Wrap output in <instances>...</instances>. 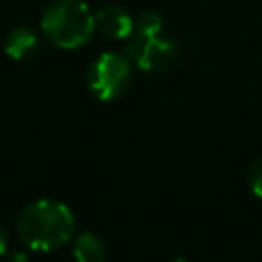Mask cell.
Wrapping results in <instances>:
<instances>
[{"mask_svg": "<svg viewBox=\"0 0 262 262\" xmlns=\"http://www.w3.org/2000/svg\"><path fill=\"white\" fill-rule=\"evenodd\" d=\"M94 29V14L84 0H53L41 14V31L61 49L82 47Z\"/></svg>", "mask_w": 262, "mask_h": 262, "instance_id": "obj_3", "label": "cell"}, {"mask_svg": "<svg viewBox=\"0 0 262 262\" xmlns=\"http://www.w3.org/2000/svg\"><path fill=\"white\" fill-rule=\"evenodd\" d=\"M248 184H250L252 192L258 199H262V156L252 162V166L248 170Z\"/></svg>", "mask_w": 262, "mask_h": 262, "instance_id": "obj_8", "label": "cell"}, {"mask_svg": "<svg viewBox=\"0 0 262 262\" xmlns=\"http://www.w3.org/2000/svg\"><path fill=\"white\" fill-rule=\"evenodd\" d=\"M6 252H8V233H6V229L0 225V258H2Z\"/></svg>", "mask_w": 262, "mask_h": 262, "instance_id": "obj_9", "label": "cell"}, {"mask_svg": "<svg viewBox=\"0 0 262 262\" xmlns=\"http://www.w3.org/2000/svg\"><path fill=\"white\" fill-rule=\"evenodd\" d=\"M170 262H190L188 258H182V256H178V258H174V260H170Z\"/></svg>", "mask_w": 262, "mask_h": 262, "instance_id": "obj_10", "label": "cell"}, {"mask_svg": "<svg viewBox=\"0 0 262 262\" xmlns=\"http://www.w3.org/2000/svg\"><path fill=\"white\" fill-rule=\"evenodd\" d=\"M76 219L68 205L55 199H37L23 207L16 217L20 244L35 252H51L68 244L74 235Z\"/></svg>", "mask_w": 262, "mask_h": 262, "instance_id": "obj_1", "label": "cell"}, {"mask_svg": "<svg viewBox=\"0 0 262 262\" xmlns=\"http://www.w3.org/2000/svg\"><path fill=\"white\" fill-rule=\"evenodd\" d=\"M72 254L76 262H106L108 256L106 244L102 242V237H98L92 231H82L76 235Z\"/></svg>", "mask_w": 262, "mask_h": 262, "instance_id": "obj_7", "label": "cell"}, {"mask_svg": "<svg viewBox=\"0 0 262 262\" xmlns=\"http://www.w3.org/2000/svg\"><path fill=\"white\" fill-rule=\"evenodd\" d=\"M127 57L143 72L164 70L176 55V45L164 35V20L154 10H143L135 16L131 35L127 37Z\"/></svg>", "mask_w": 262, "mask_h": 262, "instance_id": "obj_2", "label": "cell"}, {"mask_svg": "<svg viewBox=\"0 0 262 262\" xmlns=\"http://www.w3.org/2000/svg\"><path fill=\"white\" fill-rule=\"evenodd\" d=\"M2 49H4V53H6L10 59H16V61L29 59V57H33V55L37 53V49H39V37H37V33H35L31 27H27V25H16V27H12V29L6 33L4 43H2Z\"/></svg>", "mask_w": 262, "mask_h": 262, "instance_id": "obj_6", "label": "cell"}, {"mask_svg": "<svg viewBox=\"0 0 262 262\" xmlns=\"http://www.w3.org/2000/svg\"><path fill=\"white\" fill-rule=\"evenodd\" d=\"M131 80L133 72L129 57L115 51L100 53L86 72L88 90L102 102H111L123 96L129 90Z\"/></svg>", "mask_w": 262, "mask_h": 262, "instance_id": "obj_4", "label": "cell"}, {"mask_svg": "<svg viewBox=\"0 0 262 262\" xmlns=\"http://www.w3.org/2000/svg\"><path fill=\"white\" fill-rule=\"evenodd\" d=\"M135 18L119 4H106L94 14V27L106 39H127L133 31Z\"/></svg>", "mask_w": 262, "mask_h": 262, "instance_id": "obj_5", "label": "cell"}]
</instances>
